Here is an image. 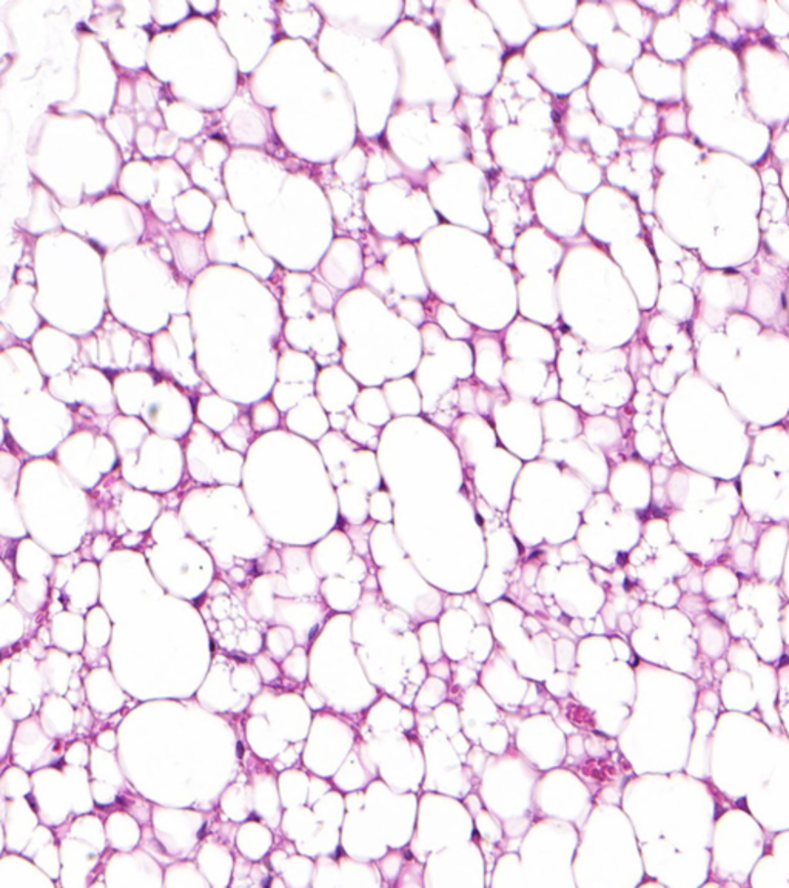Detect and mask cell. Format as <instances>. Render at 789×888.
I'll use <instances>...</instances> for the list:
<instances>
[{
    "label": "cell",
    "instance_id": "13",
    "mask_svg": "<svg viewBox=\"0 0 789 888\" xmlns=\"http://www.w3.org/2000/svg\"><path fill=\"white\" fill-rule=\"evenodd\" d=\"M557 370L561 379L582 374V357H579L577 352L564 350L563 354L558 357Z\"/></svg>",
    "mask_w": 789,
    "mask_h": 888
},
{
    "label": "cell",
    "instance_id": "11",
    "mask_svg": "<svg viewBox=\"0 0 789 888\" xmlns=\"http://www.w3.org/2000/svg\"><path fill=\"white\" fill-rule=\"evenodd\" d=\"M369 510L372 515L373 520L390 521L392 520V501L388 492H372L369 499Z\"/></svg>",
    "mask_w": 789,
    "mask_h": 888
},
{
    "label": "cell",
    "instance_id": "8",
    "mask_svg": "<svg viewBox=\"0 0 789 888\" xmlns=\"http://www.w3.org/2000/svg\"><path fill=\"white\" fill-rule=\"evenodd\" d=\"M338 499L342 515L348 514V510L353 508L352 525H361L362 521L368 520V492L349 483L338 488Z\"/></svg>",
    "mask_w": 789,
    "mask_h": 888
},
{
    "label": "cell",
    "instance_id": "7",
    "mask_svg": "<svg viewBox=\"0 0 789 888\" xmlns=\"http://www.w3.org/2000/svg\"><path fill=\"white\" fill-rule=\"evenodd\" d=\"M384 399H386V395L382 394L379 388H366L355 401V404H359V406H355V414H357L358 419L364 423L378 426V428L388 423L390 419L389 408L375 409V404L379 403Z\"/></svg>",
    "mask_w": 789,
    "mask_h": 888
},
{
    "label": "cell",
    "instance_id": "16",
    "mask_svg": "<svg viewBox=\"0 0 789 888\" xmlns=\"http://www.w3.org/2000/svg\"><path fill=\"white\" fill-rule=\"evenodd\" d=\"M458 412L460 409L455 410H437L433 414L429 415V419L432 423L437 424L442 429H448V428H452L455 421L458 419Z\"/></svg>",
    "mask_w": 789,
    "mask_h": 888
},
{
    "label": "cell",
    "instance_id": "3",
    "mask_svg": "<svg viewBox=\"0 0 789 888\" xmlns=\"http://www.w3.org/2000/svg\"><path fill=\"white\" fill-rule=\"evenodd\" d=\"M540 414L543 419L544 437L548 439L571 441L582 432L579 412L571 404L558 399L546 401L540 406Z\"/></svg>",
    "mask_w": 789,
    "mask_h": 888
},
{
    "label": "cell",
    "instance_id": "6",
    "mask_svg": "<svg viewBox=\"0 0 789 888\" xmlns=\"http://www.w3.org/2000/svg\"><path fill=\"white\" fill-rule=\"evenodd\" d=\"M619 426L613 419L606 417H586L583 421V434L591 443L600 449H611L619 439Z\"/></svg>",
    "mask_w": 789,
    "mask_h": 888
},
{
    "label": "cell",
    "instance_id": "5",
    "mask_svg": "<svg viewBox=\"0 0 789 888\" xmlns=\"http://www.w3.org/2000/svg\"><path fill=\"white\" fill-rule=\"evenodd\" d=\"M319 450L327 470L344 469L350 457L357 452L358 444L344 437L341 432L333 430L319 441Z\"/></svg>",
    "mask_w": 789,
    "mask_h": 888
},
{
    "label": "cell",
    "instance_id": "18",
    "mask_svg": "<svg viewBox=\"0 0 789 888\" xmlns=\"http://www.w3.org/2000/svg\"><path fill=\"white\" fill-rule=\"evenodd\" d=\"M352 410L349 409L346 412H333L329 417V423L332 426L333 429L341 432V430H346L348 428L349 419L352 417Z\"/></svg>",
    "mask_w": 789,
    "mask_h": 888
},
{
    "label": "cell",
    "instance_id": "10",
    "mask_svg": "<svg viewBox=\"0 0 789 888\" xmlns=\"http://www.w3.org/2000/svg\"><path fill=\"white\" fill-rule=\"evenodd\" d=\"M346 435H348L349 439H352L353 443H357L358 446L368 448L369 441L377 439L378 429L377 426L364 423L358 417L352 415L350 419H349L348 428H346Z\"/></svg>",
    "mask_w": 789,
    "mask_h": 888
},
{
    "label": "cell",
    "instance_id": "19",
    "mask_svg": "<svg viewBox=\"0 0 789 888\" xmlns=\"http://www.w3.org/2000/svg\"><path fill=\"white\" fill-rule=\"evenodd\" d=\"M242 752H244V750H242V745L239 743V745H238V756L241 757Z\"/></svg>",
    "mask_w": 789,
    "mask_h": 888
},
{
    "label": "cell",
    "instance_id": "14",
    "mask_svg": "<svg viewBox=\"0 0 789 888\" xmlns=\"http://www.w3.org/2000/svg\"><path fill=\"white\" fill-rule=\"evenodd\" d=\"M566 448L568 441H558V439H549L548 443L543 444L540 457L552 463H563L566 457Z\"/></svg>",
    "mask_w": 789,
    "mask_h": 888
},
{
    "label": "cell",
    "instance_id": "2",
    "mask_svg": "<svg viewBox=\"0 0 789 888\" xmlns=\"http://www.w3.org/2000/svg\"><path fill=\"white\" fill-rule=\"evenodd\" d=\"M546 364L537 359H511L504 366L503 388L512 399H523L524 381H528L531 399H538L549 378Z\"/></svg>",
    "mask_w": 789,
    "mask_h": 888
},
{
    "label": "cell",
    "instance_id": "4",
    "mask_svg": "<svg viewBox=\"0 0 789 888\" xmlns=\"http://www.w3.org/2000/svg\"><path fill=\"white\" fill-rule=\"evenodd\" d=\"M600 463H604L602 450L595 444L591 443L584 435H579L568 441L563 465L577 472L595 490H599V485L593 474L599 470L597 468Z\"/></svg>",
    "mask_w": 789,
    "mask_h": 888
},
{
    "label": "cell",
    "instance_id": "12",
    "mask_svg": "<svg viewBox=\"0 0 789 888\" xmlns=\"http://www.w3.org/2000/svg\"><path fill=\"white\" fill-rule=\"evenodd\" d=\"M259 419H262L261 421L253 426L259 432L266 429H275V428H278V424H279V417H278L277 409L268 401L258 404L257 408L253 409L252 423Z\"/></svg>",
    "mask_w": 789,
    "mask_h": 888
},
{
    "label": "cell",
    "instance_id": "9",
    "mask_svg": "<svg viewBox=\"0 0 789 888\" xmlns=\"http://www.w3.org/2000/svg\"><path fill=\"white\" fill-rule=\"evenodd\" d=\"M589 379L584 375H573L560 383V399L573 408H580L584 397L588 395Z\"/></svg>",
    "mask_w": 789,
    "mask_h": 888
},
{
    "label": "cell",
    "instance_id": "15",
    "mask_svg": "<svg viewBox=\"0 0 789 888\" xmlns=\"http://www.w3.org/2000/svg\"><path fill=\"white\" fill-rule=\"evenodd\" d=\"M560 397V383H558V374L557 372H551L549 374L548 381H546V386H544L543 392L538 397V403H546V401H552V399H557Z\"/></svg>",
    "mask_w": 789,
    "mask_h": 888
},
{
    "label": "cell",
    "instance_id": "1",
    "mask_svg": "<svg viewBox=\"0 0 789 888\" xmlns=\"http://www.w3.org/2000/svg\"><path fill=\"white\" fill-rule=\"evenodd\" d=\"M415 383L422 395V412L430 415L438 410L442 395L457 388V375L438 357L428 355L415 375Z\"/></svg>",
    "mask_w": 789,
    "mask_h": 888
},
{
    "label": "cell",
    "instance_id": "17",
    "mask_svg": "<svg viewBox=\"0 0 789 888\" xmlns=\"http://www.w3.org/2000/svg\"><path fill=\"white\" fill-rule=\"evenodd\" d=\"M580 408H582V410L588 417H599V415L603 414L604 410H606V406L602 401L593 399L592 395L589 394L584 397L583 401L580 404Z\"/></svg>",
    "mask_w": 789,
    "mask_h": 888
}]
</instances>
